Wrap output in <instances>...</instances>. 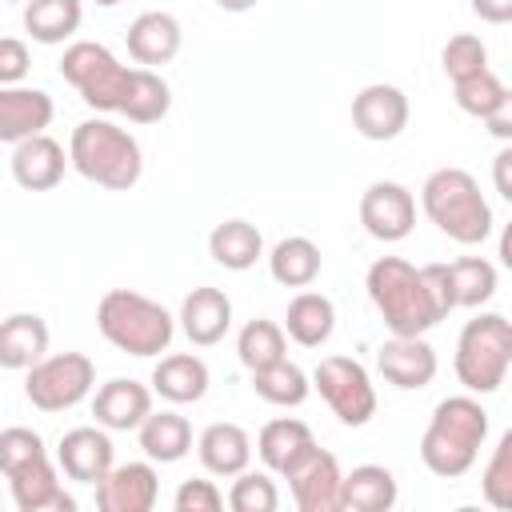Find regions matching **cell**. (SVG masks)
I'll use <instances>...</instances> for the list:
<instances>
[{
    "label": "cell",
    "mask_w": 512,
    "mask_h": 512,
    "mask_svg": "<svg viewBox=\"0 0 512 512\" xmlns=\"http://www.w3.org/2000/svg\"><path fill=\"white\" fill-rule=\"evenodd\" d=\"M368 300L392 336H424L452 312L444 264H408L404 256H380L364 276Z\"/></svg>",
    "instance_id": "cell-1"
},
{
    "label": "cell",
    "mask_w": 512,
    "mask_h": 512,
    "mask_svg": "<svg viewBox=\"0 0 512 512\" xmlns=\"http://www.w3.org/2000/svg\"><path fill=\"white\" fill-rule=\"evenodd\" d=\"M488 440V412L472 392L460 396H444L432 408V420L420 436V460L432 476L440 480H456L464 476L476 460L480 448Z\"/></svg>",
    "instance_id": "cell-2"
},
{
    "label": "cell",
    "mask_w": 512,
    "mask_h": 512,
    "mask_svg": "<svg viewBox=\"0 0 512 512\" xmlns=\"http://www.w3.org/2000/svg\"><path fill=\"white\" fill-rule=\"evenodd\" d=\"M68 164L100 184V188H112V192H128L140 176H144V152H140V140L120 128L116 120L108 116H92V120H80L68 136Z\"/></svg>",
    "instance_id": "cell-3"
},
{
    "label": "cell",
    "mask_w": 512,
    "mask_h": 512,
    "mask_svg": "<svg viewBox=\"0 0 512 512\" xmlns=\"http://www.w3.org/2000/svg\"><path fill=\"white\" fill-rule=\"evenodd\" d=\"M420 208L424 216L456 244L472 248V244H484L496 228V216H492V204L488 196L480 192V180L468 172V168H436L424 188H420Z\"/></svg>",
    "instance_id": "cell-4"
},
{
    "label": "cell",
    "mask_w": 512,
    "mask_h": 512,
    "mask_svg": "<svg viewBox=\"0 0 512 512\" xmlns=\"http://www.w3.org/2000/svg\"><path fill=\"white\" fill-rule=\"evenodd\" d=\"M96 328L112 348L148 360V356L168 352V344L176 336V316L144 292L108 288L96 304Z\"/></svg>",
    "instance_id": "cell-5"
},
{
    "label": "cell",
    "mask_w": 512,
    "mask_h": 512,
    "mask_svg": "<svg viewBox=\"0 0 512 512\" xmlns=\"http://www.w3.org/2000/svg\"><path fill=\"white\" fill-rule=\"evenodd\" d=\"M456 380L472 396H488L508 380L512 368V324L500 312H480L472 316L460 336H456V356H452Z\"/></svg>",
    "instance_id": "cell-6"
},
{
    "label": "cell",
    "mask_w": 512,
    "mask_h": 512,
    "mask_svg": "<svg viewBox=\"0 0 512 512\" xmlns=\"http://www.w3.org/2000/svg\"><path fill=\"white\" fill-rule=\"evenodd\" d=\"M96 388V364L84 352H44L28 376H24V396L40 412H68L84 404Z\"/></svg>",
    "instance_id": "cell-7"
},
{
    "label": "cell",
    "mask_w": 512,
    "mask_h": 512,
    "mask_svg": "<svg viewBox=\"0 0 512 512\" xmlns=\"http://www.w3.org/2000/svg\"><path fill=\"white\" fill-rule=\"evenodd\" d=\"M60 76L80 92L88 108L116 112L128 84V64H120L116 52L104 48L100 40H72L60 56Z\"/></svg>",
    "instance_id": "cell-8"
},
{
    "label": "cell",
    "mask_w": 512,
    "mask_h": 512,
    "mask_svg": "<svg viewBox=\"0 0 512 512\" xmlns=\"http://www.w3.org/2000/svg\"><path fill=\"white\" fill-rule=\"evenodd\" d=\"M308 380L340 424L364 428L376 416V384L356 356H324Z\"/></svg>",
    "instance_id": "cell-9"
},
{
    "label": "cell",
    "mask_w": 512,
    "mask_h": 512,
    "mask_svg": "<svg viewBox=\"0 0 512 512\" xmlns=\"http://www.w3.org/2000/svg\"><path fill=\"white\" fill-rule=\"evenodd\" d=\"M280 476L288 480L292 504H296L300 512H340V480H344V472H340V460H336L328 448L312 444V448H308L292 468H284Z\"/></svg>",
    "instance_id": "cell-10"
},
{
    "label": "cell",
    "mask_w": 512,
    "mask_h": 512,
    "mask_svg": "<svg viewBox=\"0 0 512 512\" xmlns=\"http://www.w3.org/2000/svg\"><path fill=\"white\" fill-rule=\"evenodd\" d=\"M360 224L372 240L396 244L416 228V196L400 180H376L360 196Z\"/></svg>",
    "instance_id": "cell-11"
},
{
    "label": "cell",
    "mask_w": 512,
    "mask_h": 512,
    "mask_svg": "<svg viewBox=\"0 0 512 512\" xmlns=\"http://www.w3.org/2000/svg\"><path fill=\"white\" fill-rule=\"evenodd\" d=\"M408 116H412V104L404 96V88L396 84H364L356 96H352V128L364 136V140H396L404 128H408Z\"/></svg>",
    "instance_id": "cell-12"
},
{
    "label": "cell",
    "mask_w": 512,
    "mask_h": 512,
    "mask_svg": "<svg viewBox=\"0 0 512 512\" xmlns=\"http://www.w3.org/2000/svg\"><path fill=\"white\" fill-rule=\"evenodd\" d=\"M160 496V476L152 460L112 464L96 480V508L100 512H152Z\"/></svg>",
    "instance_id": "cell-13"
},
{
    "label": "cell",
    "mask_w": 512,
    "mask_h": 512,
    "mask_svg": "<svg viewBox=\"0 0 512 512\" xmlns=\"http://www.w3.org/2000/svg\"><path fill=\"white\" fill-rule=\"evenodd\" d=\"M436 348L424 336H392L376 348V372L400 388V392H420L436 380Z\"/></svg>",
    "instance_id": "cell-14"
},
{
    "label": "cell",
    "mask_w": 512,
    "mask_h": 512,
    "mask_svg": "<svg viewBox=\"0 0 512 512\" xmlns=\"http://www.w3.org/2000/svg\"><path fill=\"white\" fill-rule=\"evenodd\" d=\"M112 464H116V448H112L108 428L100 424L68 428L56 444V468L76 484H96Z\"/></svg>",
    "instance_id": "cell-15"
},
{
    "label": "cell",
    "mask_w": 512,
    "mask_h": 512,
    "mask_svg": "<svg viewBox=\"0 0 512 512\" xmlns=\"http://www.w3.org/2000/svg\"><path fill=\"white\" fill-rule=\"evenodd\" d=\"M148 412H152V388L132 376H116L92 388V416L108 432H136Z\"/></svg>",
    "instance_id": "cell-16"
},
{
    "label": "cell",
    "mask_w": 512,
    "mask_h": 512,
    "mask_svg": "<svg viewBox=\"0 0 512 512\" xmlns=\"http://www.w3.org/2000/svg\"><path fill=\"white\" fill-rule=\"evenodd\" d=\"M56 116V104L44 88L32 84H4L0 88V144H20L40 136Z\"/></svg>",
    "instance_id": "cell-17"
},
{
    "label": "cell",
    "mask_w": 512,
    "mask_h": 512,
    "mask_svg": "<svg viewBox=\"0 0 512 512\" xmlns=\"http://www.w3.org/2000/svg\"><path fill=\"white\" fill-rule=\"evenodd\" d=\"M124 44H128V56L140 64V68H160V64H172L180 44H184V28L172 12H140L128 32H124Z\"/></svg>",
    "instance_id": "cell-18"
},
{
    "label": "cell",
    "mask_w": 512,
    "mask_h": 512,
    "mask_svg": "<svg viewBox=\"0 0 512 512\" xmlns=\"http://www.w3.org/2000/svg\"><path fill=\"white\" fill-rule=\"evenodd\" d=\"M180 332L188 336V344L196 348H212L228 336L232 328V300L224 288H212V284H200L184 296L180 304Z\"/></svg>",
    "instance_id": "cell-19"
},
{
    "label": "cell",
    "mask_w": 512,
    "mask_h": 512,
    "mask_svg": "<svg viewBox=\"0 0 512 512\" xmlns=\"http://www.w3.org/2000/svg\"><path fill=\"white\" fill-rule=\"evenodd\" d=\"M64 168H68V152L48 132L12 144V180L24 192H52L64 180Z\"/></svg>",
    "instance_id": "cell-20"
},
{
    "label": "cell",
    "mask_w": 512,
    "mask_h": 512,
    "mask_svg": "<svg viewBox=\"0 0 512 512\" xmlns=\"http://www.w3.org/2000/svg\"><path fill=\"white\" fill-rule=\"evenodd\" d=\"M8 488H12V504L20 512H72L76 508V500L60 484V468L52 456H40V460L24 464L20 472H12Z\"/></svg>",
    "instance_id": "cell-21"
},
{
    "label": "cell",
    "mask_w": 512,
    "mask_h": 512,
    "mask_svg": "<svg viewBox=\"0 0 512 512\" xmlns=\"http://www.w3.org/2000/svg\"><path fill=\"white\" fill-rule=\"evenodd\" d=\"M148 384H152V396H160L168 404H196V400H204L212 372L196 352H172V356L156 360Z\"/></svg>",
    "instance_id": "cell-22"
},
{
    "label": "cell",
    "mask_w": 512,
    "mask_h": 512,
    "mask_svg": "<svg viewBox=\"0 0 512 512\" xmlns=\"http://www.w3.org/2000/svg\"><path fill=\"white\" fill-rule=\"evenodd\" d=\"M196 456H200L204 472L232 480L236 472H244L252 464V436L232 420H216L196 436Z\"/></svg>",
    "instance_id": "cell-23"
},
{
    "label": "cell",
    "mask_w": 512,
    "mask_h": 512,
    "mask_svg": "<svg viewBox=\"0 0 512 512\" xmlns=\"http://www.w3.org/2000/svg\"><path fill=\"white\" fill-rule=\"evenodd\" d=\"M284 336L296 340L300 348H320L332 340L336 332V304L324 296V292H312V288H300L292 300H288V312H284Z\"/></svg>",
    "instance_id": "cell-24"
},
{
    "label": "cell",
    "mask_w": 512,
    "mask_h": 512,
    "mask_svg": "<svg viewBox=\"0 0 512 512\" xmlns=\"http://www.w3.org/2000/svg\"><path fill=\"white\" fill-rule=\"evenodd\" d=\"M48 324L36 312H12L0 320V368L8 372H28L44 352H48Z\"/></svg>",
    "instance_id": "cell-25"
},
{
    "label": "cell",
    "mask_w": 512,
    "mask_h": 512,
    "mask_svg": "<svg viewBox=\"0 0 512 512\" xmlns=\"http://www.w3.org/2000/svg\"><path fill=\"white\" fill-rule=\"evenodd\" d=\"M136 440H140V448H144V456L152 464H176V460H184L192 452V424L176 408H160V412L152 408L140 420Z\"/></svg>",
    "instance_id": "cell-26"
},
{
    "label": "cell",
    "mask_w": 512,
    "mask_h": 512,
    "mask_svg": "<svg viewBox=\"0 0 512 512\" xmlns=\"http://www.w3.org/2000/svg\"><path fill=\"white\" fill-rule=\"evenodd\" d=\"M396 496L400 484L384 464H356L340 480V512H388Z\"/></svg>",
    "instance_id": "cell-27"
},
{
    "label": "cell",
    "mask_w": 512,
    "mask_h": 512,
    "mask_svg": "<svg viewBox=\"0 0 512 512\" xmlns=\"http://www.w3.org/2000/svg\"><path fill=\"white\" fill-rule=\"evenodd\" d=\"M208 256L228 272H248L264 256V236L252 220H240V216L220 220L208 232Z\"/></svg>",
    "instance_id": "cell-28"
},
{
    "label": "cell",
    "mask_w": 512,
    "mask_h": 512,
    "mask_svg": "<svg viewBox=\"0 0 512 512\" xmlns=\"http://www.w3.org/2000/svg\"><path fill=\"white\" fill-rule=\"evenodd\" d=\"M312 444H316V436H312V428H308L304 420H296V416H276V420H268V424L260 428V436H256V456L264 460L268 472L280 476V472L292 468Z\"/></svg>",
    "instance_id": "cell-29"
},
{
    "label": "cell",
    "mask_w": 512,
    "mask_h": 512,
    "mask_svg": "<svg viewBox=\"0 0 512 512\" xmlns=\"http://www.w3.org/2000/svg\"><path fill=\"white\" fill-rule=\"evenodd\" d=\"M172 108V88L156 68H128V84L120 96V116H128L132 124H156L164 120Z\"/></svg>",
    "instance_id": "cell-30"
},
{
    "label": "cell",
    "mask_w": 512,
    "mask_h": 512,
    "mask_svg": "<svg viewBox=\"0 0 512 512\" xmlns=\"http://www.w3.org/2000/svg\"><path fill=\"white\" fill-rule=\"evenodd\" d=\"M320 268H324V256H320L316 240H308V236H284L268 252V272L280 288H308V284H316Z\"/></svg>",
    "instance_id": "cell-31"
},
{
    "label": "cell",
    "mask_w": 512,
    "mask_h": 512,
    "mask_svg": "<svg viewBox=\"0 0 512 512\" xmlns=\"http://www.w3.org/2000/svg\"><path fill=\"white\" fill-rule=\"evenodd\" d=\"M84 0H24V32L36 44H64L80 32Z\"/></svg>",
    "instance_id": "cell-32"
},
{
    "label": "cell",
    "mask_w": 512,
    "mask_h": 512,
    "mask_svg": "<svg viewBox=\"0 0 512 512\" xmlns=\"http://www.w3.org/2000/svg\"><path fill=\"white\" fill-rule=\"evenodd\" d=\"M444 276H448V296H452V308H480L496 296L500 288V272L492 260L484 256H460L452 264H444Z\"/></svg>",
    "instance_id": "cell-33"
},
{
    "label": "cell",
    "mask_w": 512,
    "mask_h": 512,
    "mask_svg": "<svg viewBox=\"0 0 512 512\" xmlns=\"http://www.w3.org/2000/svg\"><path fill=\"white\" fill-rule=\"evenodd\" d=\"M252 392H256L260 400L276 404V408H300V404L308 400V392H312V380H308V372H304L300 364H292V360L284 356V360H276V364L252 372Z\"/></svg>",
    "instance_id": "cell-34"
},
{
    "label": "cell",
    "mask_w": 512,
    "mask_h": 512,
    "mask_svg": "<svg viewBox=\"0 0 512 512\" xmlns=\"http://www.w3.org/2000/svg\"><path fill=\"white\" fill-rule=\"evenodd\" d=\"M236 356H240V364H244L248 372L268 368V364H276V360L288 356V336H284V328H280L276 320L256 316V320H248V324L240 328V336H236Z\"/></svg>",
    "instance_id": "cell-35"
},
{
    "label": "cell",
    "mask_w": 512,
    "mask_h": 512,
    "mask_svg": "<svg viewBox=\"0 0 512 512\" xmlns=\"http://www.w3.org/2000/svg\"><path fill=\"white\" fill-rule=\"evenodd\" d=\"M452 96H456V108H460V112H468V116H476V120L492 116L500 104H508V100H512L508 84H504L492 68H484V72H476V76H468V80L452 84Z\"/></svg>",
    "instance_id": "cell-36"
},
{
    "label": "cell",
    "mask_w": 512,
    "mask_h": 512,
    "mask_svg": "<svg viewBox=\"0 0 512 512\" xmlns=\"http://www.w3.org/2000/svg\"><path fill=\"white\" fill-rule=\"evenodd\" d=\"M224 500H228L232 512H276L280 508V488L268 472L244 468V472L232 476V488H228Z\"/></svg>",
    "instance_id": "cell-37"
},
{
    "label": "cell",
    "mask_w": 512,
    "mask_h": 512,
    "mask_svg": "<svg viewBox=\"0 0 512 512\" xmlns=\"http://www.w3.org/2000/svg\"><path fill=\"white\" fill-rule=\"evenodd\" d=\"M440 68H444V76L452 84H460V80H468V76L488 68V44L480 36H472V32H456L440 48Z\"/></svg>",
    "instance_id": "cell-38"
},
{
    "label": "cell",
    "mask_w": 512,
    "mask_h": 512,
    "mask_svg": "<svg viewBox=\"0 0 512 512\" xmlns=\"http://www.w3.org/2000/svg\"><path fill=\"white\" fill-rule=\"evenodd\" d=\"M480 496L492 504V508H512V432H504L484 464V476H480Z\"/></svg>",
    "instance_id": "cell-39"
},
{
    "label": "cell",
    "mask_w": 512,
    "mask_h": 512,
    "mask_svg": "<svg viewBox=\"0 0 512 512\" xmlns=\"http://www.w3.org/2000/svg\"><path fill=\"white\" fill-rule=\"evenodd\" d=\"M48 456L44 448V436L24 428V424H12V428H0V476L8 480L12 472H20L24 464Z\"/></svg>",
    "instance_id": "cell-40"
},
{
    "label": "cell",
    "mask_w": 512,
    "mask_h": 512,
    "mask_svg": "<svg viewBox=\"0 0 512 512\" xmlns=\"http://www.w3.org/2000/svg\"><path fill=\"white\" fill-rule=\"evenodd\" d=\"M176 512H220L224 508V492L216 488V480H184L172 496Z\"/></svg>",
    "instance_id": "cell-41"
},
{
    "label": "cell",
    "mask_w": 512,
    "mask_h": 512,
    "mask_svg": "<svg viewBox=\"0 0 512 512\" xmlns=\"http://www.w3.org/2000/svg\"><path fill=\"white\" fill-rule=\"evenodd\" d=\"M32 68V52L20 36H0V88L4 84H24Z\"/></svg>",
    "instance_id": "cell-42"
},
{
    "label": "cell",
    "mask_w": 512,
    "mask_h": 512,
    "mask_svg": "<svg viewBox=\"0 0 512 512\" xmlns=\"http://www.w3.org/2000/svg\"><path fill=\"white\" fill-rule=\"evenodd\" d=\"M472 12L484 24H508L512 20V0H472Z\"/></svg>",
    "instance_id": "cell-43"
},
{
    "label": "cell",
    "mask_w": 512,
    "mask_h": 512,
    "mask_svg": "<svg viewBox=\"0 0 512 512\" xmlns=\"http://www.w3.org/2000/svg\"><path fill=\"white\" fill-rule=\"evenodd\" d=\"M480 124H484V128H488V132H492L496 140L512 144V100H508V104H500V108H496L492 116H484Z\"/></svg>",
    "instance_id": "cell-44"
},
{
    "label": "cell",
    "mask_w": 512,
    "mask_h": 512,
    "mask_svg": "<svg viewBox=\"0 0 512 512\" xmlns=\"http://www.w3.org/2000/svg\"><path fill=\"white\" fill-rule=\"evenodd\" d=\"M508 168H512V144H504L496 152V192L504 200H512V176H508Z\"/></svg>",
    "instance_id": "cell-45"
},
{
    "label": "cell",
    "mask_w": 512,
    "mask_h": 512,
    "mask_svg": "<svg viewBox=\"0 0 512 512\" xmlns=\"http://www.w3.org/2000/svg\"><path fill=\"white\" fill-rule=\"evenodd\" d=\"M216 4H220L224 12H252L260 0H216Z\"/></svg>",
    "instance_id": "cell-46"
},
{
    "label": "cell",
    "mask_w": 512,
    "mask_h": 512,
    "mask_svg": "<svg viewBox=\"0 0 512 512\" xmlns=\"http://www.w3.org/2000/svg\"><path fill=\"white\" fill-rule=\"evenodd\" d=\"M96 8H116V4H124V0H92Z\"/></svg>",
    "instance_id": "cell-47"
},
{
    "label": "cell",
    "mask_w": 512,
    "mask_h": 512,
    "mask_svg": "<svg viewBox=\"0 0 512 512\" xmlns=\"http://www.w3.org/2000/svg\"><path fill=\"white\" fill-rule=\"evenodd\" d=\"M12 4H16V0H12Z\"/></svg>",
    "instance_id": "cell-48"
}]
</instances>
